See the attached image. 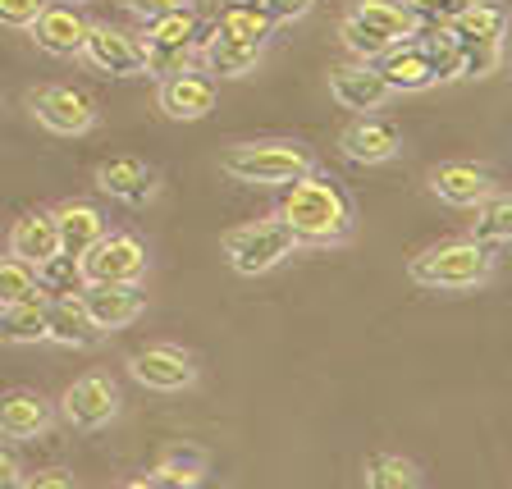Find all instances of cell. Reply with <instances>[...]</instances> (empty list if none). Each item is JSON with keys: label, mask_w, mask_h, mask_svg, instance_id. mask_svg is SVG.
<instances>
[{"label": "cell", "mask_w": 512, "mask_h": 489, "mask_svg": "<svg viewBox=\"0 0 512 489\" xmlns=\"http://www.w3.org/2000/svg\"><path fill=\"white\" fill-rule=\"evenodd\" d=\"M275 215L288 224V234L298 238V247H339L357 234V206H352L348 188L334 174L320 170L288 183Z\"/></svg>", "instance_id": "cell-1"}, {"label": "cell", "mask_w": 512, "mask_h": 489, "mask_svg": "<svg viewBox=\"0 0 512 489\" xmlns=\"http://www.w3.org/2000/svg\"><path fill=\"white\" fill-rule=\"evenodd\" d=\"M407 275L412 284L430 288V293H467L494 279V252L476 238H444V243H430L426 252H416L407 261Z\"/></svg>", "instance_id": "cell-2"}, {"label": "cell", "mask_w": 512, "mask_h": 489, "mask_svg": "<svg viewBox=\"0 0 512 489\" xmlns=\"http://www.w3.org/2000/svg\"><path fill=\"white\" fill-rule=\"evenodd\" d=\"M220 170L234 183H252V188H288L293 179L316 170L307 142L293 138H266V142H234L220 151Z\"/></svg>", "instance_id": "cell-3"}, {"label": "cell", "mask_w": 512, "mask_h": 489, "mask_svg": "<svg viewBox=\"0 0 512 489\" xmlns=\"http://www.w3.org/2000/svg\"><path fill=\"white\" fill-rule=\"evenodd\" d=\"M293 252H298V238L288 234V224L279 220V215L247 220L224 234V261L234 266V275H247V279L270 275V270L284 266Z\"/></svg>", "instance_id": "cell-4"}, {"label": "cell", "mask_w": 512, "mask_h": 489, "mask_svg": "<svg viewBox=\"0 0 512 489\" xmlns=\"http://www.w3.org/2000/svg\"><path fill=\"white\" fill-rule=\"evenodd\" d=\"M119 384L110 380V375L92 371V375H78L69 389L60 394V416L69 430H83V435H92V430H106L110 421L119 416Z\"/></svg>", "instance_id": "cell-5"}, {"label": "cell", "mask_w": 512, "mask_h": 489, "mask_svg": "<svg viewBox=\"0 0 512 489\" xmlns=\"http://www.w3.org/2000/svg\"><path fill=\"white\" fill-rule=\"evenodd\" d=\"M28 110L37 115V124L46 133H60V138H83L96 128V106L92 96H83L69 83H42L28 92Z\"/></svg>", "instance_id": "cell-6"}, {"label": "cell", "mask_w": 512, "mask_h": 489, "mask_svg": "<svg viewBox=\"0 0 512 489\" xmlns=\"http://www.w3.org/2000/svg\"><path fill=\"white\" fill-rule=\"evenodd\" d=\"M83 266V284H142L147 275V243L138 234H106L92 252L78 261Z\"/></svg>", "instance_id": "cell-7"}, {"label": "cell", "mask_w": 512, "mask_h": 489, "mask_svg": "<svg viewBox=\"0 0 512 489\" xmlns=\"http://www.w3.org/2000/svg\"><path fill=\"white\" fill-rule=\"evenodd\" d=\"M83 60L92 64L96 74H110V78L147 74V51H142V42L124 28H110V23H87Z\"/></svg>", "instance_id": "cell-8"}, {"label": "cell", "mask_w": 512, "mask_h": 489, "mask_svg": "<svg viewBox=\"0 0 512 489\" xmlns=\"http://www.w3.org/2000/svg\"><path fill=\"white\" fill-rule=\"evenodd\" d=\"M128 375L142 389H156V394H183L197 384V362L174 343H147L128 357Z\"/></svg>", "instance_id": "cell-9"}, {"label": "cell", "mask_w": 512, "mask_h": 489, "mask_svg": "<svg viewBox=\"0 0 512 489\" xmlns=\"http://www.w3.org/2000/svg\"><path fill=\"white\" fill-rule=\"evenodd\" d=\"M430 192H435L444 206L476 211L485 197L499 192V183H494V174L485 170V165H476V160H444V165L430 170Z\"/></svg>", "instance_id": "cell-10"}, {"label": "cell", "mask_w": 512, "mask_h": 489, "mask_svg": "<svg viewBox=\"0 0 512 489\" xmlns=\"http://www.w3.org/2000/svg\"><path fill=\"white\" fill-rule=\"evenodd\" d=\"M339 151L352 165H384V160H394L403 151V133H398V124H389L380 115H362L339 133Z\"/></svg>", "instance_id": "cell-11"}, {"label": "cell", "mask_w": 512, "mask_h": 489, "mask_svg": "<svg viewBox=\"0 0 512 489\" xmlns=\"http://www.w3.org/2000/svg\"><path fill=\"white\" fill-rule=\"evenodd\" d=\"M78 298H83L87 320H92L101 334L133 325V320L142 316V307H147V298H142L138 284H87Z\"/></svg>", "instance_id": "cell-12"}, {"label": "cell", "mask_w": 512, "mask_h": 489, "mask_svg": "<svg viewBox=\"0 0 512 489\" xmlns=\"http://www.w3.org/2000/svg\"><path fill=\"white\" fill-rule=\"evenodd\" d=\"M330 96L339 101L343 110H357V115H371V110H384L389 106V83L380 78V69L366 60L357 64H339L330 69Z\"/></svg>", "instance_id": "cell-13"}, {"label": "cell", "mask_w": 512, "mask_h": 489, "mask_svg": "<svg viewBox=\"0 0 512 489\" xmlns=\"http://www.w3.org/2000/svg\"><path fill=\"white\" fill-rule=\"evenodd\" d=\"M156 101L170 119H179V124H197V119H206L215 110V78L197 74V69H183V74H174V78L160 83Z\"/></svg>", "instance_id": "cell-14"}, {"label": "cell", "mask_w": 512, "mask_h": 489, "mask_svg": "<svg viewBox=\"0 0 512 489\" xmlns=\"http://www.w3.org/2000/svg\"><path fill=\"white\" fill-rule=\"evenodd\" d=\"M96 188L124 206H147L156 197V170L138 156H110L96 165Z\"/></svg>", "instance_id": "cell-15"}, {"label": "cell", "mask_w": 512, "mask_h": 489, "mask_svg": "<svg viewBox=\"0 0 512 489\" xmlns=\"http://www.w3.org/2000/svg\"><path fill=\"white\" fill-rule=\"evenodd\" d=\"M51 421H55V407L46 403L37 389H10V394H0V439L28 444V439L46 435Z\"/></svg>", "instance_id": "cell-16"}, {"label": "cell", "mask_w": 512, "mask_h": 489, "mask_svg": "<svg viewBox=\"0 0 512 489\" xmlns=\"http://www.w3.org/2000/svg\"><path fill=\"white\" fill-rule=\"evenodd\" d=\"M28 32H32V42H37V51L55 55V60H74V55H83L87 19L74 5H46Z\"/></svg>", "instance_id": "cell-17"}, {"label": "cell", "mask_w": 512, "mask_h": 489, "mask_svg": "<svg viewBox=\"0 0 512 489\" xmlns=\"http://www.w3.org/2000/svg\"><path fill=\"white\" fill-rule=\"evenodd\" d=\"M51 215H55V234H60V252L78 256V261H83V256L110 234L106 215L96 211L92 202H60Z\"/></svg>", "instance_id": "cell-18"}, {"label": "cell", "mask_w": 512, "mask_h": 489, "mask_svg": "<svg viewBox=\"0 0 512 489\" xmlns=\"http://www.w3.org/2000/svg\"><path fill=\"white\" fill-rule=\"evenodd\" d=\"M375 69H380V78L389 83V92H426V87H435L430 60H426V51H421L416 42L389 46V51L375 60Z\"/></svg>", "instance_id": "cell-19"}, {"label": "cell", "mask_w": 512, "mask_h": 489, "mask_svg": "<svg viewBox=\"0 0 512 489\" xmlns=\"http://www.w3.org/2000/svg\"><path fill=\"white\" fill-rule=\"evenodd\" d=\"M348 19H357L362 28L380 32L389 46L416 42V19H412V10H407L403 0H352Z\"/></svg>", "instance_id": "cell-20"}, {"label": "cell", "mask_w": 512, "mask_h": 489, "mask_svg": "<svg viewBox=\"0 0 512 489\" xmlns=\"http://www.w3.org/2000/svg\"><path fill=\"white\" fill-rule=\"evenodd\" d=\"M60 252V234H55V215L51 211H28L14 220L10 229V256L28 261V266H42Z\"/></svg>", "instance_id": "cell-21"}, {"label": "cell", "mask_w": 512, "mask_h": 489, "mask_svg": "<svg viewBox=\"0 0 512 489\" xmlns=\"http://www.w3.org/2000/svg\"><path fill=\"white\" fill-rule=\"evenodd\" d=\"M46 339L60 348H96L101 330L87 320L83 298H55L46 302Z\"/></svg>", "instance_id": "cell-22"}, {"label": "cell", "mask_w": 512, "mask_h": 489, "mask_svg": "<svg viewBox=\"0 0 512 489\" xmlns=\"http://www.w3.org/2000/svg\"><path fill=\"white\" fill-rule=\"evenodd\" d=\"M261 51H266V46L234 42V37H224V32H215V28L202 37V64H206V74H220V78L252 74L256 64H261Z\"/></svg>", "instance_id": "cell-23"}, {"label": "cell", "mask_w": 512, "mask_h": 489, "mask_svg": "<svg viewBox=\"0 0 512 489\" xmlns=\"http://www.w3.org/2000/svg\"><path fill=\"white\" fill-rule=\"evenodd\" d=\"M197 28H202L197 10H192V5H179V10H165V14L142 19V37H138V42L142 46H174V51H192Z\"/></svg>", "instance_id": "cell-24"}, {"label": "cell", "mask_w": 512, "mask_h": 489, "mask_svg": "<svg viewBox=\"0 0 512 489\" xmlns=\"http://www.w3.org/2000/svg\"><path fill=\"white\" fill-rule=\"evenodd\" d=\"M416 46L426 51L435 83H453V78L462 74V37L448 28V23H430V28H421L416 32Z\"/></svg>", "instance_id": "cell-25"}, {"label": "cell", "mask_w": 512, "mask_h": 489, "mask_svg": "<svg viewBox=\"0 0 512 489\" xmlns=\"http://www.w3.org/2000/svg\"><path fill=\"white\" fill-rule=\"evenodd\" d=\"M211 28L224 32V37H234V42H247V46H266L270 37H275V19L266 14V5H238V0L224 5Z\"/></svg>", "instance_id": "cell-26"}, {"label": "cell", "mask_w": 512, "mask_h": 489, "mask_svg": "<svg viewBox=\"0 0 512 489\" xmlns=\"http://www.w3.org/2000/svg\"><path fill=\"white\" fill-rule=\"evenodd\" d=\"M42 339H46V298L0 307V343L28 348V343H42Z\"/></svg>", "instance_id": "cell-27"}, {"label": "cell", "mask_w": 512, "mask_h": 489, "mask_svg": "<svg viewBox=\"0 0 512 489\" xmlns=\"http://www.w3.org/2000/svg\"><path fill=\"white\" fill-rule=\"evenodd\" d=\"M508 5L503 0H476L467 14H458V19L448 23V28L458 32V37H471V42H503L508 37Z\"/></svg>", "instance_id": "cell-28"}, {"label": "cell", "mask_w": 512, "mask_h": 489, "mask_svg": "<svg viewBox=\"0 0 512 489\" xmlns=\"http://www.w3.org/2000/svg\"><path fill=\"white\" fill-rule=\"evenodd\" d=\"M202 476H206V453L202 448H165L160 462H156V471H151V480H156L160 489H192Z\"/></svg>", "instance_id": "cell-29"}, {"label": "cell", "mask_w": 512, "mask_h": 489, "mask_svg": "<svg viewBox=\"0 0 512 489\" xmlns=\"http://www.w3.org/2000/svg\"><path fill=\"white\" fill-rule=\"evenodd\" d=\"M83 266H78V256H64V252H55L51 261H42L37 266V293H42L46 302H55V298H78L83 293Z\"/></svg>", "instance_id": "cell-30"}, {"label": "cell", "mask_w": 512, "mask_h": 489, "mask_svg": "<svg viewBox=\"0 0 512 489\" xmlns=\"http://www.w3.org/2000/svg\"><path fill=\"white\" fill-rule=\"evenodd\" d=\"M471 238L485 247L512 243V197L508 192H494L476 206V220H471Z\"/></svg>", "instance_id": "cell-31"}, {"label": "cell", "mask_w": 512, "mask_h": 489, "mask_svg": "<svg viewBox=\"0 0 512 489\" xmlns=\"http://www.w3.org/2000/svg\"><path fill=\"white\" fill-rule=\"evenodd\" d=\"M362 476H366V489H416L421 485L416 462L398 458V453H375V458H366Z\"/></svg>", "instance_id": "cell-32"}, {"label": "cell", "mask_w": 512, "mask_h": 489, "mask_svg": "<svg viewBox=\"0 0 512 489\" xmlns=\"http://www.w3.org/2000/svg\"><path fill=\"white\" fill-rule=\"evenodd\" d=\"M28 298H42L37 293V266H28L19 256H0V307Z\"/></svg>", "instance_id": "cell-33"}, {"label": "cell", "mask_w": 512, "mask_h": 489, "mask_svg": "<svg viewBox=\"0 0 512 489\" xmlns=\"http://www.w3.org/2000/svg\"><path fill=\"white\" fill-rule=\"evenodd\" d=\"M503 64V42H471L462 37V74L458 78H490Z\"/></svg>", "instance_id": "cell-34"}, {"label": "cell", "mask_w": 512, "mask_h": 489, "mask_svg": "<svg viewBox=\"0 0 512 489\" xmlns=\"http://www.w3.org/2000/svg\"><path fill=\"white\" fill-rule=\"evenodd\" d=\"M339 37H343V46H348L357 60H366V64H375L384 51H389V42H384L380 32H371V28H362L357 19H348L343 14V23H339Z\"/></svg>", "instance_id": "cell-35"}, {"label": "cell", "mask_w": 512, "mask_h": 489, "mask_svg": "<svg viewBox=\"0 0 512 489\" xmlns=\"http://www.w3.org/2000/svg\"><path fill=\"white\" fill-rule=\"evenodd\" d=\"M142 51H147V74L160 78V83L192 69V51H174V46H142Z\"/></svg>", "instance_id": "cell-36"}, {"label": "cell", "mask_w": 512, "mask_h": 489, "mask_svg": "<svg viewBox=\"0 0 512 489\" xmlns=\"http://www.w3.org/2000/svg\"><path fill=\"white\" fill-rule=\"evenodd\" d=\"M42 10L46 0H0V23L5 28H32Z\"/></svg>", "instance_id": "cell-37"}, {"label": "cell", "mask_w": 512, "mask_h": 489, "mask_svg": "<svg viewBox=\"0 0 512 489\" xmlns=\"http://www.w3.org/2000/svg\"><path fill=\"white\" fill-rule=\"evenodd\" d=\"M14 489H78V485H74V476H69V471L46 467V471H37V476H23Z\"/></svg>", "instance_id": "cell-38"}, {"label": "cell", "mask_w": 512, "mask_h": 489, "mask_svg": "<svg viewBox=\"0 0 512 489\" xmlns=\"http://www.w3.org/2000/svg\"><path fill=\"white\" fill-rule=\"evenodd\" d=\"M261 5H266V14L275 23H293V19H302L316 0H261Z\"/></svg>", "instance_id": "cell-39"}, {"label": "cell", "mask_w": 512, "mask_h": 489, "mask_svg": "<svg viewBox=\"0 0 512 489\" xmlns=\"http://www.w3.org/2000/svg\"><path fill=\"white\" fill-rule=\"evenodd\" d=\"M23 480V467H19V453L10 444H0V489H14Z\"/></svg>", "instance_id": "cell-40"}, {"label": "cell", "mask_w": 512, "mask_h": 489, "mask_svg": "<svg viewBox=\"0 0 512 489\" xmlns=\"http://www.w3.org/2000/svg\"><path fill=\"white\" fill-rule=\"evenodd\" d=\"M128 10H138L142 19H151V14H165V10H179L183 0H124Z\"/></svg>", "instance_id": "cell-41"}, {"label": "cell", "mask_w": 512, "mask_h": 489, "mask_svg": "<svg viewBox=\"0 0 512 489\" xmlns=\"http://www.w3.org/2000/svg\"><path fill=\"white\" fill-rule=\"evenodd\" d=\"M476 0H439V23H453L458 14H467Z\"/></svg>", "instance_id": "cell-42"}, {"label": "cell", "mask_w": 512, "mask_h": 489, "mask_svg": "<svg viewBox=\"0 0 512 489\" xmlns=\"http://www.w3.org/2000/svg\"><path fill=\"white\" fill-rule=\"evenodd\" d=\"M115 489H160V485H156L151 476H133V480H119Z\"/></svg>", "instance_id": "cell-43"}, {"label": "cell", "mask_w": 512, "mask_h": 489, "mask_svg": "<svg viewBox=\"0 0 512 489\" xmlns=\"http://www.w3.org/2000/svg\"><path fill=\"white\" fill-rule=\"evenodd\" d=\"M238 5H261V0H238Z\"/></svg>", "instance_id": "cell-44"}, {"label": "cell", "mask_w": 512, "mask_h": 489, "mask_svg": "<svg viewBox=\"0 0 512 489\" xmlns=\"http://www.w3.org/2000/svg\"><path fill=\"white\" fill-rule=\"evenodd\" d=\"M64 5H69V0H64ZM74 5H78V0H74Z\"/></svg>", "instance_id": "cell-45"}]
</instances>
